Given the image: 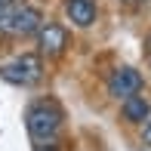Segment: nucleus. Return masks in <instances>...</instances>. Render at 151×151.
<instances>
[{"label": "nucleus", "mask_w": 151, "mask_h": 151, "mask_svg": "<svg viewBox=\"0 0 151 151\" xmlns=\"http://www.w3.org/2000/svg\"><path fill=\"white\" fill-rule=\"evenodd\" d=\"M40 25H43V16H40L37 6H6V9H0V34L25 37V34H34Z\"/></svg>", "instance_id": "f257e3e1"}, {"label": "nucleus", "mask_w": 151, "mask_h": 151, "mask_svg": "<svg viewBox=\"0 0 151 151\" xmlns=\"http://www.w3.org/2000/svg\"><path fill=\"white\" fill-rule=\"evenodd\" d=\"M25 123H28V133L37 142H50V139H56V133H59L62 114H59L56 105L40 102V105H34L31 111H28V120H25Z\"/></svg>", "instance_id": "f03ea898"}, {"label": "nucleus", "mask_w": 151, "mask_h": 151, "mask_svg": "<svg viewBox=\"0 0 151 151\" xmlns=\"http://www.w3.org/2000/svg\"><path fill=\"white\" fill-rule=\"evenodd\" d=\"M40 74H43V65H40V56H34V52H25V56L6 62V65H0V77L9 80V83H37Z\"/></svg>", "instance_id": "7ed1b4c3"}, {"label": "nucleus", "mask_w": 151, "mask_h": 151, "mask_svg": "<svg viewBox=\"0 0 151 151\" xmlns=\"http://www.w3.org/2000/svg\"><path fill=\"white\" fill-rule=\"evenodd\" d=\"M142 90V74L136 68H117V71L108 77V93L114 99H127V96H136Z\"/></svg>", "instance_id": "20e7f679"}, {"label": "nucleus", "mask_w": 151, "mask_h": 151, "mask_svg": "<svg viewBox=\"0 0 151 151\" xmlns=\"http://www.w3.org/2000/svg\"><path fill=\"white\" fill-rule=\"evenodd\" d=\"M37 34H40V52H43V56L56 59V56L65 52V46H68V31L62 28V25L46 22V25H40V28H37Z\"/></svg>", "instance_id": "39448f33"}, {"label": "nucleus", "mask_w": 151, "mask_h": 151, "mask_svg": "<svg viewBox=\"0 0 151 151\" xmlns=\"http://www.w3.org/2000/svg\"><path fill=\"white\" fill-rule=\"evenodd\" d=\"M65 12L77 28H90L96 22V3L93 0H68L65 3Z\"/></svg>", "instance_id": "423d86ee"}, {"label": "nucleus", "mask_w": 151, "mask_h": 151, "mask_svg": "<svg viewBox=\"0 0 151 151\" xmlns=\"http://www.w3.org/2000/svg\"><path fill=\"white\" fill-rule=\"evenodd\" d=\"M123 117L129 123H145L151 117V105L145 96H127L123 99Z\"/></svg>", "instance_id": "0eeeda50"}, {"label": "nucleus", "mask_w": 151, "mask_h": 151, "mask_svg": "<svg viewBox=\"0 0 151 151\" xmlns=\"http://www.w3.org/2000/svg\"><path fill=\"white\" fill-rule=\"evenodd\" d=\"M142 139H145V145H151V117H148V123H145V133H142Z\"/></svg>", "instance_id": "6e6552de"}, {"label": "nucleus", "mask_w": 151, "mask_h": 151, "mask_svg": "<svg viewBox=\"0 0 151 151\" xmlns=\"http://www.w3.org/2000/svg\"><path fill=\"white\" fill-rule=\"evenodd\" d=\"M16 0H0V9H6V6H12Z\"/></svg>", "instance_id": "1a4fd4ad"}, {"label": "nucleus", "mask_w": 151, "mask_h": 151, "mask_svg": "<svg viewBox=\"0 0 151 151\" xmlns=\"http://www.w3.org/2000/svg\"><path fill=\"white\" fill-rule=\"evenodd\" d=\"M148 46H151V37H148Z\"/></svg>", "instance_id": "9d476101"}]
</instances>
